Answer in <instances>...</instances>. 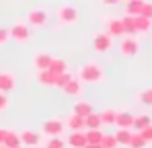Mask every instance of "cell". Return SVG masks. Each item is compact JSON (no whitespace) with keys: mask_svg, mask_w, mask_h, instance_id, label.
Segmentation results:
<instances>
[{"mask_svg":"<svg viewBox=\"0 0 152 148\" xmlns=\"http://www.w3.org/2000/svg\"><path fill=\"white\" fill-rule=\"evenodd\" d=\"M76 78L80 82H84V84H99V82H103V78H105V72H103V68L97 62H88V64H84V66L78 68Z\"/></svg>","mask_w":152,"mask_h":148,"instance_id":"obj_1","label":"cell"},{"mask_svg":"<svg viewBox=\"0 0 152 148\" xmlns=\"http://www.w3.org/2000/svg\"><path fill=\"white\" fill-rule=\"evenodd\" d=\"M56 17H58V21L62 25H76L78 23V8L72 6V4H64V6H60L58 8V12H56Z\"/></svg>","mask_w":152,"mask_h":148,"instance_id":"obj_2","label":"cell"},{"mask_svg":"<svg viewBox=\"0 0 152 148\" xmlns=\"http://www.w3.org/2000/svg\"><path fill=\"white\" fill-rule=\"evenodd\" d=\"M8 33H10V39H15L17 43H27V41L31 39L29 25L23 23V21H17V23H15L12 27H10V29H8Z\"/></svg>","mask_w":152,"mask_h":148,"instance_id":"obj_3","label":"cell"},{"mask_svg":"<svg viewBox=\"0 0 152 148\" xmlns=\"http://www.w3.org/2000/svg\"><path fill=\"white\" fill-rule=\"evenodd\" d=\"M119 51H121V56H126V58H134V56H138V51H140V43H138V39H136L134 35L124 37L121 43H119Z\"/></svg>","mask_w":152,"mask_h":148,"instance_id":"obj_4","label":"cell"},{"mask_svg":"<svg viewBox=\"0 0 152 148\" xmlns=\"http://www.w3.org/2000/svg\"><path fill=\"white\" fill-rule=\"evenodd\" d=\"M93 48L95 51H99V53H105V51H109V49L113 48V37L105 31V33H97L95 37H93Z\"/></svg>","mask_w":152,"mask_h":148,"instance_id":"obj_5","label":"cell"},{"mask_svg":"<svg viewBox=\"0 0 152 148\" xmlns=\"http://www.w3.org/2000/svg\"><path fill=\"white\" fill-rule=\"evenodd\" d=\"M48 21H50V15L43 8H33L27 15V23L31 27H43V25H48Z\"/></svg>","mask_w":152,"mask_h":148,"instance_id":"obj_6","label":"cell"},{"mask_svg":"<svg viewBox=\"0 0 152 148\" xmlns=\"http://www.w3.org/2000/svg\"><path fill=\"white\" fill-rule=\"evenodd\" d=\"M41 132L50 138V136H60L64 132V122L58 119V117H51V119H45L43 125H41Z\"/></svg>","mask_w":152,"mask_h":148,"instance_id":"obj_7","label":"cell"},{"mask_svg":"<svg viewBox=\"0 0 152 148\" xmlns=\"http://www.w3.org/2000/svg\"><path fill=\"white\" fill-rule=\"evenodd\" d=\"M19 138H21V144H23V146H29V148L39 146V142H41V136H39L37 132H33V130H23V132H19Z\"/></svg>","mask_w":152,"mask_h":148,"instance_id":"obj_8","label":"cell"},{"mask_svg":"<svg viewBox=\"0 0 152 148\" xmlns=\"http://www.w3.org/2000/svg\"><path fill=\"white\" fill-rule=\"evenodd\" d=\"M58 80H60V74H53L50 70H39L37 72V82L43 84V86H58Z\"/></svg>","mask_w":152,"mask_h":148,"instance_id":"obj_9","label":"cell"},{"mask_svg":"<svg viewBox=\"0 0 152 148\" xmlns=\"http://www.w3.org/2000/svg\"><path fill=\"white\" fill-rule=\"evenodd\" d=\"M62 91L68 95V97H80V91H82V82L78 80V78H70L64 86H62Z\"/></svg>","mask_w":152,"mask_h":148,"instance_id":"obj_10","label":"cell"},{"mask_svg":"<svg viewBox=\"0 0 152 148\" xmlns=\"http://www.w3.org/2000/svg\"><path fill=\"white\" fill-rule=\"evenodd\" d=\"M53 56H50L48 51H41V53H37L35 58H33V66H35V70L39 72V70H48L50 68V62Z\"/></svg>","mask_w":152,"mask_h":148,"instance_id":"obj_11","label":"cell"},{"mask_svg":"<svg viewBox=\"0 0 152 148\" xmlns=\"http://www.w3.org/2000/svg\"><path fill=\"white\" fill-rule=\"evenodd\" d=\"M107 33L111 37H124L126 31H124V25H121V19H111L107 23Z\"/></svg>","mask_w":152,"mask_h":148,"instance_id":"obj_12","label":"cell"},{"mask_svg":"<svg viewBox=\"0 0 152 148\" xmlns=\"http://www.w3.org/2000/svg\"><path fill=\"white\" fill-rule=\"evenodd\" d=\"M132 123H134V115H132L129 111H117V115H115V125H117V127H127V130H132Z\"/></svg>","mask_w":152,"mask_h":148,"instance_id":"obj_13","label":"cell"},{"mask_svg":"<svg viewBox=\"0 0 152 148\" xmlns=\"http://www.w3.org/2000/svg\"><path fill=\"white\" fill-rule=\"evenodd\" d=\"M15 74L10 72H0V91L2 93H8V91H12L15 89Z\"/></svg>","mask_w":152,"mask_h":148,"instance_id":"obj_14","label":"cell"},{"mask_svg":"<svg viewBox=\"0 0 152 148\" xmlns=\"http://www.w3.org/2000/svg\"><path fill=\"white\" fill-rule=\"evenodd\" d=\"M68 144L70 148H84L86 146V136H84V132L80 130V132H72L70 136H68Z\"/></svg>","mask_w":152,"mask_h":148,"instance_id":"obj_15","label":"cell"},{"mask_svg":"<svg viewBox=\"0 0 152 148\" xmlns=\"http://www.w3.org/2000/svg\"><path fill=\"white\" fill-rule=\"evenodd\" d=\"M146 0H126V15L129 17H138L142 12V6H144Z\"/></svg>","mask_w":152,"mask_h":148,"instance_id":"obj_16","label":"cell"},{"mask_svg":"<svg viewBox=\"0 0 152 148\" xmlns=\"http://www.w3.org/2000/svg\"><path fill=\"white\" fill-rule=\"evenodd\" d=\"M72 113H76V115H88V113H93V105L88 103V101H84V99H80V101H76L74 107H72Z\"/></svg>","mask_w":152,"mask_h":148,"instance_id":"obj_17","label":"cell"},{"mask_svg":"<svg viewBox=\"0 0 152 148\" xmlns=\"http://www.w3.org/2000/svg\"><path fill=\"white\" fill-rule=\"evenodd\" d=\"M134 23H136V33H148L152 29V21L146 19V17H142V15L134 17Z\"/></svg>","mask_w":152,"mask_h":148,"instance_id":"obj_18","label":"cell"},{"mask_svg":"<svg viewBox=\"0 0 152 148\" xmlns=\"http://www.w3.org/2000/svg\"><path fill=\"white\" fill-rule=\"evenodd\" d=\"M103 123H101V117H99V113H88V115H84V130H99Z\"/></svg>","mask_w":152,"mask_h":148,"instance_id":"obj_19","label":"cell"},{"mask_svg":"<svg viewBox=\"0 0 152 148\" xmlns=\"http://www.w3.org/2000/svg\"><path fill=\"white\" fill-rule=\"evenodd\" d=\"M48 70L53 72V74H64V72H68L70 68H68V64H66L64 60H60V58H51L50 68H48Z\"/></svg>","mask_w":152,"mask_h":148,"instance_id":"obj_20","label":"cell"},{"mask_svg":"<svg viewBox=\"0 0 152 148\" xmlns=\"http://www.w3.org/2000/svg\"><path fill=\"white\" fill-rule=\"evenodd\" d=\"M132 134H134V132H129L127 127H117V132H115L113 136H115V140H117V144H119V146H127V144H129Z\"/></svg>","mask_w":152,"mask_h":148,"instance_id":"obj_21","label":"cell"},{"mask_svg":"<svg viewBox=\"0 0 152 148\" xmlns=\"http://www.w3.org/2000/svg\"><path fill=\"white\" fill-rule=\"evenodd\" d=\"M68 127H70L72 132H80V130H84V117L72 113V115L68 117Z\"/></svg>","mask_w":152,"mask_h":148,"instance_id":"obj_22","label":"cell"},{"mask_svg":"<svg viewBox=\"0 0 152 148\" xmlns=\"http://www.w3.org/2000/svg\"><path fill=\"white\" fill-rule=\"evenodd\" d=\"M19 144H21L19 132H12V130H8V132H6V136H4V142H2V146L12 148V146H19Z\"/></svg>","mask_w":152,"mask_h":148,"instance_id":"obj_23","label":"cell"},{"mask_svg":"<svg viewBox=\"0 0 152 148\" xmlns=\"http://www.w3.org/2000/svg\"><path fill=\"white\" fill-rule=\"evenodd\" d=\"M152 123V117L150 115H138V117H134V123H132V127H134V132H142L146 125H150Z\"/></svg>","mask_w":152,"mask_h":148,"instance_id":"obj_24","label":"cell"},{"mask_svg":"<svg viewBox=\"0 0 152 148\" xmlns=\"http://www.w3.org/2000/svg\"><path fill=\"white\" fill-rule=\"evenodd\" d=\"M84 136H86V144H101V140H103L101 127L99 130H86Z\"/></svg>","mask_w":152,"mask_h":148,"instance_id":"obj_25","label":"cell"},{"mask_svg":"<svg viewBox=\"0 0 152 148\" xmlns=\"http://www.w3.org/2000/svg\"><path fill=\"white\" fill-rule=\"evenodd\" d=\"M115 115H117V111H115V109H105V111L99 113L103 125H115Z\"/></svg>","mask_w":152,"mask_h":148,"instance_id":"obj_26","label":"cell"},{"mask_svg":"<svg viewBox=\"0 0 152 148\" xmlns=\"http://www.w3.org/2000/svg\"><path fill=\"white\" fill-rule=\"evenodd\" d=\"M127 146H129V148H146V146H148V142L142 138L140 132H134L132 138H129V144H127Z\"/></svg>","mask_w":152,"mask_h":148,"instance_id":"obj_27","label":"cell"},{"mask_svg":"<svg viewBox=\"0 0 152 148\" xmlns=\"http://www.w3.org/2000/svg\"><path fill=\"white\" fill-rule=\"evenodd\" d=\"M121 25H124V31L126 35H136V23H134V17H124L121 19Z\"/></svg>","mask_w":152,"mask_h":148,"instance_id":"obj_28","label":"cell"},{"mask_svg":"<svg viewBox=\"0 0 152 148\" xmlns=\"http://www.w3.org/2000/svg\"><path fill=\"white\" fill-rule=\"evenodd\" d=\"M138 101H140L142 105H148V107H152V86H150V89L140 91V93H138Z\"/></svg>","mask_w":152,"mask_h":148,"instance_id":"obj_29","label":"cell"},{"mask_svg":"<svg viewBox=\"0 0 152 148\" xmlns=\"http://www.w3.org/2000/svg\"><path fill=\"white\" fill-rule=\"evenodd\" d=\"M43 148H66V142H64L60 136H50Z\"/></svg>","mask_w":152,"mask_h":148,"instance_id":"obj_30","label":"cell"},{"mask_svg":"<svg viewBox=\"0 0 152 148\" xmlns=\"http://www.w3.org/2000/svg\"><path fill=\"white\" fill-rule=\"evenodd\" d=\"M117 140L113 134H103V140H101V148H117Z\"/></svg>","mask_w":152,"mask_h":148,"instance_id":"obj_31","label":"cell"},{"mask_svg":"<svg viewBox=\"0 0 152 148\" xmlns=\"http://www.w3.org/2000/svg\"><path fill=\"white\" fill-rule=\"evenodd\" d=\"M140 15L152 21V2H144V6H142V12H140Z\"/></svg>","mask_w":152,"mask_h":148,"instance_id":"obj_32","label":"cell"},{"mask_svg":"<svg viewBox=\"0 0 152 148\" xmlns=\"http://www.w3.org/2000/svg\"><path fill=\"white\" fill-rule=\"evenodd\" d=\"M8 105H10V101H8V95L0 91V111H6V109H8Z\"/></svg>","mask_w":152,"mask_h":148,"instance_id":"obj_33","label":"cell"},{"mask_svg":"<svg viewBox=\"0 0 152 148\" xmlns=\"http://www.w3.org/2000/svg\"><path fill=\"white\" fill-rule=\"evenodd\" d=\"M140 134H142V138H144V140L150 144V142H152V123H150V125H146V127H144Z\"/></svg>","mask_w":152,"mask_h":148,"instance_id":"obj_34","label":"cell"},{"mask_svg":"<svg viewBox=\"0 0 152 148\" xmlns=\"http://www.w3.org/2000/svg\"><path fill=\"white\" fill-rule=\"evenodd\" d=\"M8 39H10V33H8V29L0 27V45H4V43H6Z\"/></svg>","mask_w":152,"mask_h":148,"instance_id":"obj_35","label":"cell"},{"mask_svg":"<svg viewBox=\"0 0 152 148\" xmlns=\"http://www.w3.org/2000/svg\"><path fill=\"white\" fill-rule=\"evenodd\" d=\"M6 132H8V130H2V127H0V144L4 142V136H6Z\"/></svg>","mask_w":152,"mask_h":148,"instance_id":"obj_36","label":"cell"},{"mask_svg":"<svg viewBox=\"0 0 152 148\" xmlns=\"http://www.w3.org/2000/svg\"><path fill=\"white\" fill-rule=\"evenodd\" d=\"M103 2H105V4H117L119 0H103Z\"/></svg>","mask_w":152,"mask_h":148,"instance_id":"obj_37","label":"cell"},{"mask_svg":"<svg viewBox=\"0 0 152 148\" xmlns=\"http://www.w3.org/2000/svg\"><path fill=\"white\" fill-rule=\"evenodd\" d=\"M84 148H101V144H86Z\"/></svg>","mask_w":152,"mask_h":148,"instance_id":"obj_38","label":"cell"},{"mask_svg":"<svg viewBox=\"0 0 152 148\" xmlns=\"http://www.w3.org/2000/svg\"><path fill=\"white\" fill-rule=\"evenodd\" d=\"M12 148H25V146H23V144H19V146H12Z\"/></svg>","mask_w":152,"mask_h":148,"instance_id":"obj_39","label":"cell"},{"mask_svg":"<svg viewBox=\"0 0 152 148\" xmlns=\"http://www.w3.org/2000/svg\"><path fill=\"white\" fill-rule=\"evenodd\" d=\"M0 148H6V146H2V144H0Z\"/></svg>","mask_w":152,"mask_h":148,"instance_id":"obj_40","label":"cell"},{"mask_svg":"<svg viewBox=\"0 0 152 148\" xmlns=\"http://www.w3.org/2000/svg\"><path fill=\"white\" fill-rule=\"evenodd\" d=\"M119 2H121V0H119ZM124 2H126V0H124Z\"/></svg>","mask_w":152,"mask_h":148,"instance_id":"obj_41","label":"cell"}]
</instances>
